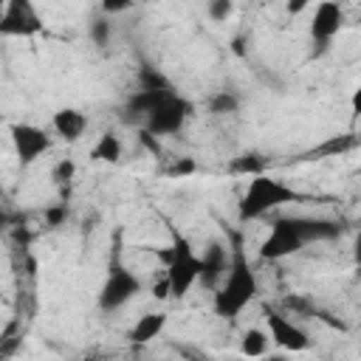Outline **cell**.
Here are the masks:
<instances>
[{
  "instance_id": "24",
  "label": "cell",
  "mask_w": 361,
  "mask_h": 361,
  "mask_svg": "<svg viewBox=\"0 0 361 361\" xmlns=\"http://www.w3.org/2000/svg\"><path fill=\"white\" fill-rule=\"evenodd\" d=\"M355 141L353 138H330L324 147H319L316 149V155H330V152H341V149H347V147H353Z\"/></svg>"
},
{
  "instance_id": "9",
  "label": "cell",
  "mask_w": 361,
  "mask_h": 361,
  "mask_svg": "<svg viewBox=\"0 0 361 361\" xmlns=\"http://www.w3.org/2000/svg\"><path fill=\"white\" fill-rule=\"evenodd\" d=\"M11 144L20 164L28 166L51 149V135L37 124H11Z\"/></svg>"
},
{
  "instance_id": "17",
  "label": "cell",
  "mask_w": 361,
  "mask_h": 361,
  "mask_svg": "<svg viewBox=\"0 0 361 361\" xmlns=\"http://www.w3.org/2000/svg\"><path fill=\"white\" fill-rule=\"evenodd\" d=\"M87 34H90V42L96 45V48H104L107 42H110V37H113V23H110V17H96L90 25H87Z\"/></svg>"
},
{
  "instance_id": "29",
  "label": "cell",
  "mask_w": 361,
  "mask_h": 361,
  "mask_svg": "<svg viewBox=\"0 0 361 361\" xmlns=\"http://www.w3.org/2000/svg\"><path fill=\"white\" fill-rule=\"evenodd\" d=\"M3 8H6V0H0V11H3Z\"/></svg>"
},
{
  "instance_id": "6",
  "label": "cell",
  "mask_w": 361,
  "mask_h": 361,
  "mask_svg": "<svg viewBox=\"0 0 361 361\" xmlns=\"http://www.w3.org/2000/svg\"><path fill=\"white\" fill-rule=\"evenodd\" d=\"M138 293H141V279L124 265H110V271L99 288L96 305H99V310L113 313V310L124 307L130 299H135Z\"/></svg>"
},
{
  "instance_id": "14",
  "label": "cell",
  "mask_w": 361,
  "mask_h": 361,
  "mask_svg": "<svg viewBox=\"0 0 361 361\" xmlns=\"http://www.w3.org/2000/svg\"><path fill=\"white\" fill-rule=\"evenodd\" d=\"M90 155H93V161H102V164H118L124 158V144H121V138L113 130H104L96 138Z\"/></svg>"
},
{
  "instance_id": "21",
  "label": "cell",
  "mask_w": 361,
  "mask_h": 361,
  "mask_svg": "<svg viewBox=\"0 0 361 361\" xmlns=\"http://www.w3.org/2000/svg\"><path fill=\"white\" fill-rule=\"evenodd\" d=\"M206 14L212 23H226L234 17V0H206Z\"/></svg>"
},
{
  "instance_id": "30",
  "label": "cell",
  "mask_w": 361,
  "mask_h": 361,
  "mask_svg": "<svg viewBox=\"0 0 361 361\" xmlns=\"http://www.w3.org/2000/svg\"><path fill=\"white\" fill-rule=\"evenodd\" d=\"M336 3H347V0H336Z\"/></svg>"
},
{
  "instance_id": "2",
  "label": "cell",
  "mask_w": 361,
  "mask_h": 361,
  "mask_svg": "<svg viewBox=\"0 0 361 361\" xmlns=\"http://www.w3.org/2000/svg\"><path fill=\"white\" fill-rule=\"evenodd\" d=\"M259 293V282H257V274L245 257V251L240 245L231 248V259H228V268L223 274V279L217 282L214 288V313L223 316V319H237Z\"/></svg>"
},
{
  "instance_id": "18",
  "label": "cell",
  "mask_w": 361,
  "mask_h": 361,
  "mask_svg": "<svg viewBox=\"0 0 361 361\" xmlns=\"http://www.w3.org/2000/svg\"><path fill=\"white\" fill-rule=\"evenodd\" d=\"M138 87L141 90H169V79L158 71V68H141L138 73Z\"/></svg>"
},
{
  "instance_id": "22",
  "label": "cell",
  "mask_w": 361,
  "mask_h": 361,
  "mask_svg": "<svg viewBox=\"0 0 361 361\" xmlns=\"http://www.w3.org/2000/svg\"><path fill=\"white\" fill-rule=\"evenodd\" d=\"M135 6V0H99V8L104 17H118L124 11H130Z\"/></svg>"
},
{
  "instance_id": "11",
  "label": "cell",
  "mask_w": 361,
  "mask_h": 361,
  "mask_svg": "<svg viewBox=\"0 0 361 361\" xmlns=\"http://www.w3.org/2000/svg\"><path fill=\"white\" fill-rule=\"evenodd\" d=\"M228 259H231V248H228V243H223V240H212V243L203 248V257H200V276H197V282H200L203 288L214 290L217 282L223 279L226 268H228Z\"/></svg>"
},
{
  "instance_id": "28",
  "label": "cell",
  "mask_w": 361,
  "mask_h": 361,
  "mask_svg": "<svg viewBox=\"0 0 361 361\" xmlns=\"http://www.w3.org/2000/svg\"><path fill=\"white\" fill-rule=\"evenodd\" d=\"M6 223H8V214H6V212H0V228H3Z\"/></svg>"
},
{
  "instance_id": "13",
  "label": "cell",
  "mask_w": 361,
  "mask_h": 361,
  "mask_svg": "<svg viewBox=\"0 0 361 361\" xmlns=\"http://www.w3.org/2000/svg\"><path fill=\"white\" fill-rule=\"evenodd\" d=\"M164 327H166V313L147 310V313H141V316L135 319V324L130 327L127 338H130L133 344H149V341H155V338L164 333Z\"/></svg>"
},
{
  "instance_id": "15",
  "label": "cell",
  "mask_w": 361,
  "mask_h": 361,
  "mask_svg": "<svg viewBox=\"0 0 361 361\" xmlns=\"http://www.w3.org/2000/svg\"><path fill=\"white\" fill-rule=\"evenodd\" d=\"M268 344H271V338H268V330H262V327H248L240 336V353L248 355V358L265 355L268 353Z\"/></svg>"
},
{
  "instance_id": "23",
  "label": "cell",
  "mask_w": 361,
  "mask_h": 361,
  "mask_svg": "<svg viewBox=\"0 0 361 361\" xmlns=\"http://www.w3.org/2000/svg\"><path fill=\"white\" fill-rule=\"evenodd\" d=\"M195 172H197V164H195L192 158H178V161L166 169L169 178H186V175H195Z\"/></svg>"
},
{
  "instance_id": "1",
  "label": "cell",
  "mask_w": 361,
  "mask_h": 361,
  "mask_svg": "<svg viewBox=\"0 0 361 361\" xmlns=\"http://www.w3.org/2000/svg\"><path fill=\"white\" fill-rule=\"evenodd\" d=\"M341 234V226L322 217H276L259 243V259L279 262L285 257L299 254L307 243L316 240H336Z\"/></svg>"
},
{
  "instance_id": "16",
  "label": "cell",
  "mask_w": 361,
  "mask_h": 361,
  "mask_svg": "<svg viewBox=\"0 0 361 361\" xmlns=\"http://www.w3.org/2000/svg\"><path fill=\"white\" fill-rule=\"evenodd\" d=\"M240 110V96L234 90H217L212 93L209 99V113L214 116H228V113H237Z\"/></svg>"
},
{
  "instance_id": "3",
  "label": "cell",
  "mask_w": 361,
  "mask_h": 361,
  "mask_svg": "<svg viewBox=\"0 0 361 361\" xmlns=\"http://www.w3.org/2000/svg\"><path fill=\"white\" fill-rule=\"evenodd\" d=\"M305 195L296 192L293 186H288L285 180L274 178V175H265V172H257L248 178V186L240 197V220H257V217H265L271 214L274 209L279 206H288V203H296L302 200Z\"/></svg>"
},
{
  "instance_id": "20",
  "label": "cell",
  "mask_w": 361,
  "mask_h": 361,
  "mask_svg": "<svg viewBox=\"0 0 361 361\" xmlns=\"http://www.w3.org/2000/svg\"><path fill=\"white\" fill-rule=\"evenodd\" d=\"M73 175H76V161H73V158H59V161L54 164V169H51V180H54L56 186H62V189L73 180Z\"/></svg>"
},
{
  "instance_id": "25",
  "label": "cell",
  "mask_w": 361,
  "mask_h": 361,
  "mask_svg": "<svg viewBox=\"0 0 361 361\" xmlns=\"http://www.w3.org/2000/svg\"><path fill=\"white\" fill-rule=\"evenodd\" d=\"M68 217V206L65 203H59V206H51V209H45V223L51 226V228H56V226H62V220Z\"/></svg>"
},
{
  "instance_id": "19",
  "label": "cell",
  "mask_w": 361,
  "mask_h": 361,
  "mask_svg": "<svg viewBox=\"0 0 361 361\" xmlns=\"http://www.w3.org/2000/svg\"><path fill=\"white\" fill-rule=\"evenodd\" d=\"M228 169H231L234 175H257V172L265 169V161H262L259 155H240V158L231 161Z\"/></svg>"
},
{
  "instance_id": "5",
  "label": "cell",
  "mask_w": 361,
  "mask_h": 361,
  "mask_svg": "<svg viewBox=\"0 0 361 361\" xmlns=\"http://www.w3.org/2000/svg\"><path fill=\"white\" fill-rule=\"evenodd\" d=\"M189 116H192V104H189L186 99H180L175 90H169V93H164V96L155 102V107L144 116V130L152 133L155 138H161V135H175V133L183 130V124H186Z\"/></svg>"
},
{
  "instance_id": "8",
  "label": "cell",
  "mask_w": 361,
  "mask_h": 361,
  "mask_svg": "<svg viewBox=\"0 0 361 361\" xmlns=\"http://www.w3.org/2000/svg\"><path fill=\"white\" fill-rule=\"evenodd\" d=\"M265 324H268V338H271L276 347H282V350H288V353H305V350L310 347L307 330L299 327V324H296L293 319H288L285 313L265 307Z\"/></svg>"
},
{
  "instance_id": "27",
  "label": "cell",
  "mask_w": 361,
  "mask_h": 361,
  "mask_svg": "<svg viewBox=\"0 0 361 361\" xmlns=\"http://www.w3.org/2000/svg\"><path fill=\"white\" fill-rule=\"evenodd\" d=\"M307 6H310V0H285V8H288V14H302Z\"/></svg>"
},
{
  "instance_id": "12",
  "label": "cell",
  "mask_w": 361,
  "mask_h": 361,
  "mask_svg": "<svg viewBox=\"0 0 361 361\" xmlns=\"http://www.w3.org/2000/svg\"><path fill=\"white\" fill-rule=\"evenodd\" d=\"M51 127H54V133H56L62 141L76 144V141L85 135V130H87V116H85L82 110H76V107H62V110L54 113Z\"/></svg>"
},
{
  "instance_id": "4",
  "label": "cell",
  "mask_w": 361,
  "mask_h": 361,
  "mask_svg": "<svg viewBox=\"0 0 361 361\" xmlns=\"http://www.w3.org/2000/svg\"><path fill=\"white\" fill-rule=\"evenodd\" d=\"M158 259L166 265L164 276L169 282V296L172 299L189 296V290L197 285L200 276V254L178 228H172V245L166 251H158Z\"/></svg>"
},
{
  "instance_id": "10",
  "label": "cell",
  "mask_w": 361,
  "mask_h": 361,
  "mask_svg": "<svg viewBox=\"0 0 361 361\" xmlns=\"http://www.w3.org/2000/svg\"><path fill=\"white\" fill-rule=\"evenodd\" d=\"M341 28H344V8H341V3L322 0L316 6V11H313V20H310V39H313V45L327 48Z\"/></svg>"
},
{
  "instance_id": "7",
  "label": "cell",
  "mask_w": 361,
  "mask_h": 361,
  "mask_svg": "<svg viewBox=\"0 0 361 361\" xmlns=\"http://www.w3.org/2000/svg\"><path fill=\"white\" fill-rule=\"evenodd\" d=\"M42 31V17L34 0H6L0 11V37H34Z\"/></svg>"
},
{
  "instance_id": "26",
  "label": "cell",
  "mask_w": 361,
  "mask_h": 361,
  "mask_svg": "<svg viewBox=\"0 0 361 361\" xmlns=\"http://www.w3.org/2000/svg\"><path fill=\"white\" fill-rule=\"evenodd\" d=\"M152 299H158V302L172 299V296H169V282H166V276H161V282L152 285Z\"/></svg>"
}]
</instances>
